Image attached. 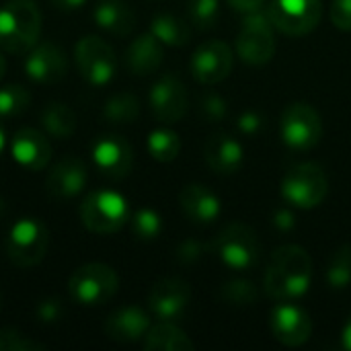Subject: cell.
Returning a JSON list of instances; mask_svg holds the SVG:
<instances>
[{"instance_id": "1", "label": "cell", "mask_w": 351, "mask_h": 351, "mask_svg": "<svg viewBox=\"0 0 351 351\" xmlns=\"http://www.w3.org/2000/svg\"><path fill=\"white\" fill-rule=\"evenodd\" d=\"M313 282V259L298 245H284L271 253L263 286L276 302L300 300Z\"/></svg>"}, {"instance_id": "2", "label": "cell", "mask_w": 351, "mask_h": 351, "mask_svg": "<svg viewBox=\"0 0 351 351\" xmlns=\"http://www.w3.org/2000/svg\"><path fill=\"white\" fill-rule=\"evenodd\" d=\"M41 35V10L33 0H8L0 6V47L27 53Z\"/></svg>"}, {"instance_id": "3", "label": "cell", "mask_w": 351, "mask_h": 351, "mask_svg": "<svg viewBox=\"0 0 351 351\" xmlns=\"http://www.w3.org/2000/svg\"><path fill=\"white\" fill-rule=\"evenodd\" d=\"M80 222L93 234H113L130 220V206L125 197L111 189L90 191L80 204Z\"/></svg>"}, {"instance_id": "4", "label": "cell", "mask_w": 351, "mask_h": 351, "mask_svg": "<svg viewBox=\"0 0 351 351\" xmlns=\"http://www.w3.org/2000/svg\"><path fill=\"white\" fill-rule=\"evenodd\" d=\"M216 257L234 271H247L257 265L261 255V245L257 232L245 222L226 224L212 243Z\"/></svg>"}, {"instance_id": "5", "label": "cell", "mask_w": 351, "mask_h": 351, "mask_svg": "<svg viewBox=\"0 0 351 351\" xmlns=\"http://www.w3.org/2000/svg\"><path fill=\"white\" fill-rule=\"evenodd\" d=\"M329 181L321 165L300 162L294 165L282 179V197L300 210H313L327 197Z\"/></svg>"}, {"instance_id": "6", "label": "cell", "mask_w": 351, "mask_h": 351, "mask_svg": "<svg viewBox=\"0 0 351 351\" xmlns=\"http://www.w3.org/2000/svg\"><path fill=\"white\" fill-rule=\"evenodd\" d=\"M6 257L19 267L39 265L49 249V230L37 218L16 220L6 234Z\"/></svg>"}, {"instance_id": "7", "label": "cell", "mask_w": 351, "mask_h": 351, "mask_svg": "<svg viewBox=\"0 0 351 351\" xmlns=\"http://www.w3.org/2000/svg\"><path fill=\"white\" fill-rule=\"evenodd\" d=\"M119 288V278L113 267L105 263H86L78 267L68 280V294L74 302L84 306L107 304Z\"/></svg>"}, {"instance_id": "8", "label": "cell", "mask_w": 351, "mask_h": 351, "mask_svg": "<svg viewBox=\"0 0 351 351\" xmlns=\"http://www.w3.org/2000/svg\"><path fill=\"white\" fill-rule=\"evenodd\" d=\"M74 62L90 86H107L117 72L115 49L97 35H84L74 45Z\"/></svg>"}, {"instance_id": "9", "label": "cell", "mask_w": 351, "mask_h": 351, "mask_svg": "<svg viewBox=\"0 0 351 351\" xmlns=\"http://www.w3.org/2000/svg\"><path fill=\"white\" fill-rule=\"evenodd\" d=\"M267 12H249L237 37V53L251 66L267 64L276 53V33Z\"/></svg>"}, {"instance_id": "10", "label": "cell", "mask_w": 351, "mask_h": 351, "mask_svg": "<svg viewBox=\"0 0 351 351\" xmlns=\"http://www.w3.org/2000/svg\"><path fill=\"white\" fill-rule=\"evenodd\" d=\"M271 25L290 37L308 35L323 16L321 0H271L267 6Z\"/></svg>"}, {"instance_id": "11", "label": "cell", "mask_w": 351, "mask_h": 351, "mask_svg": "<svg viewBox=\"0 0 351 351\" xmlns=\"http://www.w3.org/2000/svg\"><path fill=\"white\" fill-rule=\"evenodd\" d=\"M282 140L292 150H311L321 142L323 121L319 111L308 103H292L282 115Z\"/></svg>"}, {"instance_id": "12", "label": "cell", "mask_w": 351, "mask_h": 351, "mask_svg": "<svg viewBox=\"0 0 351 351\" xmlns=\"http://www.w3.org/2000/svg\"><path fill=\"white\" fill-rule=\"evenodd\" d=\"M191 300V288L181 278H162L148 292V308L158 321H183Z\"/></svg>"}, {"instance_id": "13", "label": "cell", "mask_w": 351, "mask_h": 351, "mask_svg": "<svg viewBox=\"0 0 351 351\" xmlns=\"http://www.w3.org/2000/svg\"><path fill=\"white\" fill-rule=\"evenodd\" d=\"M150 109L162 123H177L189 109L187 88L175 74H162L150 88Z\"/></svg>"}, {"instance_id": "14", "label": "cell", "mask_w": 351, "mask_h": 351, "mask_svg": "<svg viewBox=\"0 0 351 351\" xmlns=\"http://www.w3.org/2000/svg\"><path fill=\"white\" fill-rule=\"evenodd\" d=\"M269 329L276 341L286 348H300L313 335L311 315L294 302H278L269 315Z\"/></svg>"}, {"instance_id": "15", "label": "cell", "mask_w": 351, "mask_h": 351, "mask_svg": "<svg viewBox=\"0 0 351 351\" xmlns=\"http://www.w3.org/2000/svg\"><path fill=\"white\" fill-rule=\"evenodd\" d=\"M234 64V53L228 43L214 39L206 41L195 49L189 62V70L193 78L202 84H218L228 78Z\"/></svg>"}, {"instance_id": "16", "label": "cell", "mask_w": 351, "mask_h": 351, "mask_svg": "<svg viewBox=\"0 0 351 351\" xmlns=\"http://www.w3.org/2000/svg\"><path fill=\"white\" fill-rule=\"evenodd\" d=\"M68 58L53 41H37L25 56V74L37 84H56L66 78Z\"/></svg>"}, {"instance_id": "17", "label": "cell", "mask_w": 351, "mask_h": 351, "mask_svg": "<svg viewBox=\"0 0 351 351\" xmlns=\"http://www.w3.org/2000/svg\"><path fill=\"white\" fill-rule=\"evenodd\" d=\"M90 154L95 167L109 179H125L134 165V150L130 142L115 134H107L95 140Z\"/></svg>"}, {"instance_id": "18", "label": "cell", "mask_w": 351, "mask_h": 351, "mask_svg": "<svg viewBox=\"0 0 351 351\" xmlns=\"http://www.w3.org/2000/svg\"><path fill=\"white\" fill-rule=\"evenodd\" d=\"M10 154L25 171H41L51 158V144L45 132L37 128H21L10 140Z\"/></svg>"}, {"instance_id": "19", "label": "cell", "mask_w": 351, "mask_h": 351, "mask_svg": "<svg viewBox=\"0 0 351 351\" xmlns=\"http://www.w3.org/2000/svg\"><path fill=\"white\" fill-rule=\"evenodd\" d=\"M88 181L86 165L76 156H66L60 162H56L45 179V189L49 195L58 199H70L76 197Z\"/></svg>"}, {"instance_id": "20", "label": "cell", "mask_w": 351, "mask_h": 351, "mask_svg": "<svg viewBox=\"0 0 351 351\" xmlns=\"http://www.w3.org/2000/svg\"><path fill=\"white\" fill-rule=\"evenodd\" d=\"M150 327V317L144 308L121 306L107 317L105 335L117 343H136L146 337Z\"/></svg>"}, {"instance_id": "21", "label": "cell", "mask_w": 351, "mask_h": 351, "mask_svg": "<svg viewBox=\"0 0 351 351\" xmlns=\"http://www.w3.org/2000/svg\"><path fill=\"white\" fill-rule=\"evenodd\" d=\"M179 204L183 214L195 224H212L222 212L220 197L199 183L185 185L179 193Z\"/></svg>"}, {"instance_id": "22", "label": "cell", "mask_w": 351, "mask_h": 351, "mask_svg": "<svg viewBox=\"0 0 351 351\" xmlns=\"http://www.w3.org/2000/svg\"><path fill=\"white\" fill-rule=\"evenodd\" d=\"M204 158L218 175H232L243 167L245 152L241 142L228 134H214L204 144Z\"/></svg>"}, {"instance_id": "23", "label": "cell", "mask_w": 351, "mask_h": 351, "mask_svg": "<svg viewBox=\"0 0 351 351\" xmlns=\"http://www.w3.org/2000/svg\"><path fill=\"white\" fill-rule=\"evenodd\" d=\"M165 60L162 43L152 33L138 35L125 49V66L134 76L154 74Z\"/></svg>"}, {"instance_id": "24", "label": "cell", "mask_w": 351, "mask_h": 351, "mask_svg": "<svg viewBox=\"0 0 351 351\" xmlns=\"http://www.w3.org/2000/svg\"><path fill=\"white\" fill-rule=\"evenodd\" d=\"M95 23L117 37H125L136 27V12L125 0H99L93 8Z\"/></svg>"}, {"instance_id": "25", "label": "cell", "mask_w": 351, "mask_h": 351, "mask_svg": "<svg viewBox=\"0 0 351 351\" xmlns=\"http://www.w3.org/2000/svg\"><path fill=\"white\" fill-rule=\"evenodd\" d=\"M144 350L148 351H193L195 343L189 335L177 327V323L160 321L152 325L144 337Z\"/></svg>"}, {"instance_id": "26", "label": "cell", "mask_w": 351, "mask_h": 351, "mask_svg": "<svg viewBox=\"0 0 351 351\" xmlns=\"http://www.w3.org/2000/svg\"><path fill=\"white\" fill-rule=\"evenodd\" d=\"M150 33L162 45L181 47L187 45L191 39V23H187V19H181L173 12H160L152 19Z\"/></svg>"}, {"instance_id": "27", "label": "cell", "mask_w": 351, "mask_h": 351, "mask_svg": "<svg viewBox=\"0 0 351 351\" xmlns=\"http://www.w3.org/2000/svg\"><path fill=\"white\" fill-rule=\"evenodd\" d=\"M76 113L60 101H53L43 107L41 111V125L43 132L56 140H68L76 132Z\"/></svg>"}, {"instance_id": "28", "label": "cell", "mask_w": 351, "mask_h": 351, "mask_svg": "<svg viewBox=\"0 0 351 351\" xmlns=\"http://www.w3.org/2000/svg\"><path fill=\"white\" fill-rule=\"evenodd\" d=\"M140 115V99L134 93H115L103 107V117L113 125L134 123Z\"/></svg>"}, {"instance_id": "29", "label": "cell", "mask_w": 351, "mask_h": 351, "mask_svg": "<svg viewBox=\"0 0 351 351\" xmlns=\"http://www.w3.org/2000/svg\"><path fill=\"white\" fill-rule=\"evenodd\" d=\"M148 152L158 162H173L181 152V138L169 128H158L148 136Z\"/></svg>"}, {"instance_id": "30", "label": "cell", "mask_w": 351, "mask_h": 351, "mask_svg": "<svg viewBox=\"0 0 351 351\" xmlns=\"http://www.w3.org/2000/svg\"><path fill=\"white\" fill-rule=\"evenodd\" d=\"M325 280L333 290H346L351 286V245L339 247L325 271Z\"/></svg>"}, {"instance_id": "31", "label": "cell", "mask_w": 351, "mask_h": 351, "mask_svg": "<svg viewBox=\"0 0 351 351\" xmlns=\"http://www.w3.org/2000/svg\"><path fill=\"white\" fill-rule=\"evenodd\" d=\"M31 105V93L23 84H8L0 88V119L23 115Z\"/></svg>"}, {"instance_id": "32", "label": "cell", "mask_w": 351, "mask_h": 351, "mask_svg": "<svg viewBox=\"0 0 351 351\" xmlns=\"http://www.w3.org/2000/svg\"><path fill=\"white\" fill-rule=\"evenodd\" d=\"M130 228L132 234L138 241H154L160 237L162 232V218L156 210L152 208H140L138 212H134L130 216Z\"/></svg>"}, {"instance_id": "33", "label": "cell", "mask_w": 351, "mask_h": 351, "mask_svg": "<svg viewBox=\"0 0 351 351\" xmlns=\"http://www.w3.org/2000/svg\"><path fill=\"white\" fill-rule=\"evenodd\" d=\"M187 19L195 29H214L220 19L218 0H187Z\"/></svg>"}, {"instance_id": "34", "label": "cell", "mask_w": 351, "mask_h": 351, "mask_svg": "<svg viewBox=\"0 0 351 351\" xmlns=\"http://www.w3.org/2000/svg\"><path fill=\"white\" fill-rule=\"evenodd\" d=\"M220 298L224 304H230V306H251L259 300V290L253 282L232 280L222 286Z\"/></svg>"}, {"instance_id": "35", "label": "cell", "mask_w": 351, "mask_h": 351, "mask_svg": "<svg viewBox=\"0 0 351 351\" xmlns=\"http://www.w3.org/2000/svg\"><path fill=\"white\" fill-rule=\"evenodd\" d=\"M0 350L2 351H43L45 346L27 337L23 331L4 327L0 329Z\"/></svg>"}, {"instance_id": "36", "label": "cell", "mask_w": 351, "mask_h": 351, "mask_svg": "<svg viewBox=\"0 0 351 351\" xmlns=\"http://www.w3.org/2000/svg\"><path fill=\"white\" fill-rule=\"evenodd\" d=\"M66 317V306L60 298L56 296H49V298H43L41 302H37L35 306V319L43 325H56L60 323L62 319Z\"/></svg>"}, {"instance_id": "37", "label": "cell", "mask_w": 351, "mask_h": 351, "mask_svg": "<svg viewBox=\"0 0 351 351\" xmlns=\"http://www.w3.org/2000/svg\"><path fill=\"white\" fill-rule=\"evenodd\" d=\"M199 111H202L204 119H208V121L214 123V121H220V119L226 117L228 105H226V101H224L222 97H218V95H206V97L202 99V103H199Z\"/></svg>"}, {"instance_id": "38", "label": "cell", "mask_w": 351, "mask_h": 351, "mask_svg": "<svg viewBox=\"0 0 351 351\" xmlns=\"http://www.w3.org/2000/svg\"><path fill=\"white\" fill-rule=\"evenodd\" d=\"M331 21L337 29L351 31V0H333Z\"/></svg>"}, {"instance_id": "39", "label": "cell", "mask_w": 351, "mask_h": 351, "mask_svg": "<svg viewBox=\"0 0 351 351\" xmlns=\"http://www.w3.org/2000/svg\"><path fill=\"white\" fill-rule=\"evenodd\" d=\"M263 128V119L257 111H245L241 117H239V130L243 134H257L259 130Z\"/></svg>"}, {"instance_id": "40", "label": "cell", "mask_w": 351, "mask_h": 351, "mask_svg": "<svg viewBox=\"0 0 351 351\" xmlns=\"http://www.w3.org/2000/svg\"><path fill=\"white\" fill-rule=\"evenodd\" d=\"M202 253H204V249H202L199 243L187 241V243H183V245L177 249V259H179L181 263H193V261H197V259L202 257Z\"/></svg>"}, {"instance_id": "41", "label": "cell", "mask_w": 351, "mask_h": 351, "mask_svg": "<svg viewBox=\"0 0 351 351\" xmlns=\"http://www.w3.org/2000/svg\"><path fill=\"white\" fill-rule=\"evenodd\" d=\"M237 12H245V14H249V12H255V10H259L261 6H263V2L265 0H226Z\"/></svg>"}, {"instance_id": "42", "label": "cell", "mask_w": 351, "mask_h": 351, "mask_svg": "<svg viewBox=\"0 0 351 351\" xmlns=\"http://www.w3.org/2000/svg\"><path fill=\"white\" fill-rule=\"evenodd\" d=\"M53 8L58 10H78L82 8L88 0H49Z\"/></svg>"}, {"instance_id": "43", "label": "cell", "mask_w": 351, "mask_h": 351, "mask_svg": "<svg viewBox=\"0 0 351 351\" xmlns=\"http://www.w3.org/2000/svg\"><path fill=\"white\" fill-rule=\"evenodd\" d=\"M274 222H276V226H278V228H282V230L286 228V230H288V228H292L294 218H292V214H290V212L282 210V212H278V214H276V220H274Z\"/></svg>"}, {"instance_id": "44", "label": "cell", "mask_w": 351, "mask_h": 351, "mask_svg": "<svg viewBox=\"0 0 351 351\" xmlns=\"http://www.w3.org/2000/svg\"><path fill=\"white\" fill-rule=\"evenodd\" d=\"M341 346H343L348 351H351V317H350V321L346 323V327H343V333H341Z\"/></svg>"}, {"instance_id": "45", "label": "cell", "mask_w": 351, "mask_h": 351, "mask_svg": "<svg viewBox=\"0 0 351 351\" xmlns=\"http://www.w3.org/2000/svg\"><path fill=\"white\" fill-rule=\"evenodd\" d=\"M6 210H8V206H6V199H4V197L0 195V220H2L4 216H6Z\"/></svg>"}, {"instance_id": "46", "label": "cell", "mask_w": 351, "mask_h": 351, "mask_svg": "<svg viewBox=\"0 0 351 351\" xmlns=\"http://www.w3.org/2000/svg\"><path fill=\"white\" fill-rule=\"evenodd\" d=\"M4 148H6V134H4V130L0 125V154L4 152Z\"/></svg>"}, {"instance_id": "47", "label": "cell", "mask_w": 351, "mask_h": 351, "mask_svg": "<svg viewBox=\"0 0 351 351\" xmlns=\"http://www.w3.org/2000/svg\"><path fill=\"white\" fill-rule=\"evenodd\" d=\"M4 74H6V60H4V56L0 53V80L4 78Z\"/></svg>"}, {"instance_id": "48", "label": "cell", "mask_w": 351, "mask_h": 351, "mask_svg": "<svg viewBox=\"0 0 351 351\" xmlns=\"http://www.w3.org/2000/svg\"><path fill=\"white\" fill-rule=\"evenodd\" d=\"M0 306H2V294H0Z\"/></svg>"}, {"instance_id": "49", "label": "cell", "mask_w": 351, "mask_h": 351, "mask_svg": "<svg viewBox=\"0 0 351 351\" xmlns=\"http://www.w3.org/2000/svg\"><path fill=\"white\" fill-rule=\"evenodd\" d=\"M0 351H2V350H0Z\"/></svg>"}]
</instances>
